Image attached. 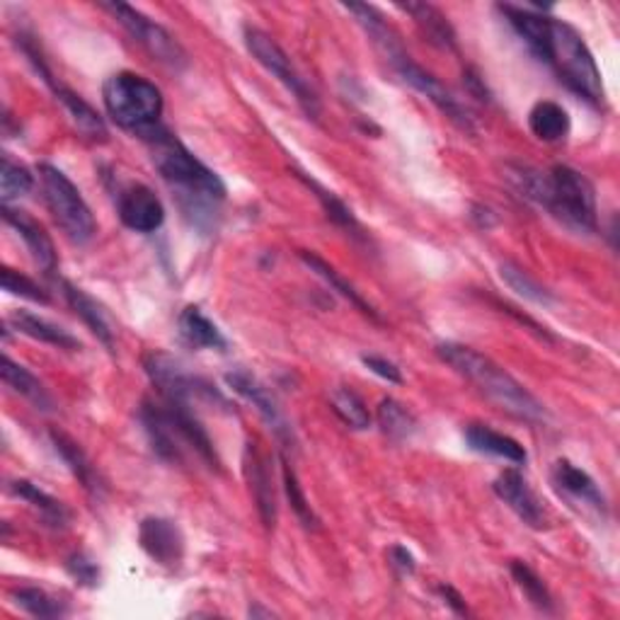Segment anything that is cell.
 <instances>
[{"label":"cell","mask_w":620,"mask_h":620,"mask_svg":"<svg viewBox=\"0 0 620 620\" xmlns=\"http://www.w3.org/2000/svg\"><path fill=\"white\" fill-rule=\"evenodd\" d=\"M548 66L557 73L569 90L585 97L591 105H603L601 71L594 61L581 34L563 20L550 18V56Z\"/></svg>","instance_id":"5"},{"label":"cell","mask_w":620,"mask_h":620,"mask_svg":"<svg viewBox=\"0 0 620 620\" xmlns=\"http://www.w3.org/2000/svg\"><path fill=\"white\" fill-rule=\"evenodd\" d=\"M437 594L443 599V603L449 606V609L456 613V616H468V606H466V599L458 594L451 585H439L437 587Z\"/></svg>","instance_id":"45"},{"label":"cell","mask_w":620,"mask_h":620,"mask_svg":"<svg viewBox=\"0 0 620 620\" xmlns=\"http://www.w3.org/2000/svg\"><path fill=\"white\" fill-rule=\"evenodd\" d=\"M250 616H271V611H263V609H250Z\"/></svg>","instance_id":"46"},{"label":"cell","mask_w":620,"mask_h":620,"mask_svg":"<svg viewBox=\"0 0 620 620\" xmlns=\"http://www.w3.org/2000/svg\"><path fill=\"white\" fill-rule=\"evenodd\" d=\"M12 603L18 606L20 611L30 613L34 618H61L68 613V606L64 601H58L52 594L36 587H22L12 591Z\"/></svg>","instance_id":"33"},{"label":"cell","mask_w":620,"mask_h":620,"mask_svg":"<svg viewBox=\"0 0 620 620\" xmlns=\"http://www.w3.org/2000/svg\"><path fill=\"white\" fill-rule=\"evenodd\" d=\"M178 328L182 340L194 346V350H216V352L228 350V340L223 338V332L218 330L216 322L202 313V308L196 306L184 308L178 318Z\"/></svg>","instance_id":"24"},{"label":"cell","mask_w":620,"mask_h":620,"mask_svg":"<svg viewBox=\"0 0 620 620\" xmlns=\"http://www.w3.org/2000/svg\"><path fill=\"white\" fill-rule=\"evenodd\" d=\"M243 40H245L247 52L253 54L257 64L263 66L267 73H271V76H275L284 85V88H287L293 95V100L299 103V107L306 111L308 119H318L320 117L318 95H316L313 88H310L308 81L301 76L299 68L293 66V61L289 58V54L284 52V49L275 40H271L267 32L250 28V24L245 28Z\"/></svg>","instance_id":"9"},{"label":"cell","mask_w":620,"mask_h":620,"mask_svg":"<svg viewBox=\"0 0 620 620\" xmlns=\"http://www.w3.org/2000/svg\"><path fill=\"white\" fill-rule=\"evenodd\" d=\"M512 577L519 585V589L524 591V597L536 606L541 611H553V597L548 587H545V581L533 573V569L526 563H512Z\"/></svg>","instance_id":"39"},{"label":"cell","mask_w":620,"mask_h":620,"mask_svg":"<svg viewBox=\"0 0 620 620\" xmlns=\"http://www.w3.org/2000/svg\"><path fill=\"white\" fill-rule=\"evenodd\" d=\"M34 188V175L22 163H15L10 156L0 160V194H3V204L20 200V196L30 194Z\"/></svg>","instance_id":"37"},{"label":"cell","mask_w":620,"mask_h":620,"mask_svg":"<svg viewBox=\"0 0 620 620\" xmlns=\"http://www.w3.org/2000/svg\"><path fill=\"white\" fill-rule=\"evenodd\" d=\"M346 12H352V15L356 18V22L362 24L364 32L368 34V40L371 44H374L378 52L386 56L388 64L393 66L395 61L407 56V52L403 49V42H400V36L395 34V30L391 28V24L383 20L381 12L376 8H371V6H344Z\"/></svg>","instance_id":"22"},{"label":"cell","mask_w":620,"mask_h":620,"mask_svg":"<svg viewBox=\"0 0 620 620\" xmlns=\"http://www.w3.org/2000/svg\"><path fill=\"white\" fill-rule=\"evenodd\" d=\"M103 103L111 121L136 136L158 127L165 107L158 85L131 71L115 73L105 81Z\"/></svg>","instance_id":"4"},{"label":"cell","mask_w":620,"mask_h":620,"mask_svg":"<svg viewBox=\"0 0 620 620\" xmlns=\"http://www.w3.org/2000/svg\"><path fill=\"white\" fill-rule=\"evenodd\" d=\"M538 206L550 211L557 221L577 233L599 231L597 194H594L591 182L575 168L555 165L550 172H545V188Z\"/></svg>","instance_id":"6"},{"label":"cell","mask_w":620,"mask_h":620,"mask_svg":"<svg viewBox=\"0 0 620 620\" xmlns=\"http://www.w3.org/2000/svg\"><path fill=\"white\" fill-rule=\"evenodd\" d=\"M296 178L303 180V182L308 184V190H313V192H316L318 202L322 204V211H325L328 218L334 223V226H340V228H344V231H350L352 235H362V226H359V221H356V216L352 214V209L346 206L338 194L325 190V188H322V184H318L316 180H310V178L306 175V172H299V175H296Z\"/></svg>","instance_id":"34"},{"label":"cell","mask_w":620,"mask_h":620,"mask_svg":"<svg viewBox=\"0 0 620 620\" xmlns=\"http://www.w3.org/2000/svg\"><path fill=\"white\" fill-rule=\"evenodd\" d=\"M52 443H54L56 453L61 456V461L68 466L73 478L81 482L83 490L90 492L93 498H103V492H105L103 478H100V473H97V468L93 466L88 453L81 449V443H76L61 431H52Z\"/></svg>","instance_id":"23"},{"label":"cell","mask_w":620,"mask_h":620,"mask_svg":"<svg viewBox=\"0 0 620 620\" xmlns=\"http://www.w3.org/2000/svg\"><path fill=\"white\" fill-rule=\"evenodd\" d=\"M437 356L446 366H451L458 376L473 383V386L492 400L500 410L510 413L524 421H545V407L524 383H519L510 371L494 364L490 356L473 350L468 344L441 342L437 344Z\"/></svg>","instance_id":"2"},{"label":"cell","mask_w":620,"mask_h":620,"mask_svg":"<svg viewBox=\"0 0 620 620\" xmlns=\"http://www.w3.org/2000/svg\"><path fill=\"white\" fill-rule=\"evenodd\" d=\"M68 575L83 587H97L100 585V565L85 553H73L66 560Z\"/></svg>","instance_id":"41"},{"label":"cell","mask_w":620,"mask_h":620,"mask_svg":"<svg viewBox=\"0 0 620 620\" xmlns=\"http://www.w3.org/2000/svg\"><path fill=\"white\" fill-rule=\"evenodd\" d=\"M463 85H466V90L473 95L478 103H492V93L488 90L485 78H482L475 68H466L463 71Z\"/></svg>","instance_id":"44"},{"label":"cell","mask_w":620,"mask_h":620,"mask_svg":"<svg viewBox=\"0 0 620 620\" xmlns=\"http://www.w3.org/2000/svg\"><path fill=\"white\" fill-rule=\"evenodd\" d=\"M376 419H378L381 431L393 441L410 439L413 434L417 431V417L395 398H383L381 400Z\"/></svg>","instance_id":"32"},{"label":"cell","mask_w":620,"mask_h":620,"mask_svg":"<svg viewBox=\"0 0 620 620\" xmlns=\"http://www.w3.org/2000/svg\"><path fill=\"white\" fill-rule=\"evenodd\" d=\"M553 485L555 490L565 494L567 500L585 506L594 514H606V498L601 494L597 480H594L587 470H581L573 461H557L553 466Z\"/></svg>","instance_id":"17"},{"label":"cell","mask_w":620,"mask_h":620,"mask_svg":"<svg viewBox=\"0 0 620 620\" xmlns=\"http://www.w3.org/2000/svg\"><path fill=\"white\" fill-rule=\"evenodd\" d=\"M36 172H40L44 204L56 221V226L66 233L71 243L88 245L95 238L97 223L81 190L54 165L42 163Z\"/></svg>","instance_id":"7"},{"label":"cell","mask_w":620,"mask_h":620,"mask_svg":"<svg viewBox=\"0 0 620 620\" xmlns=\"http://www.w3.org/2000/svg\"><path fill=\"white\" fill-rule=\"evenodd\" d=\"M388 565L400 577H410V575H415V569H417L415 555L407 550L405 545H391V548H388Z\"/></svg>","instance_id":"43"},{"label":"cell","mask_w":620,"mask_h":620,"mask_svg":"<svg viewBox=\"0 0 620 620\" xmlns=\"http://www.w3.org/2000/svg\"><path fill=\"white\" fill-rule=\"evenodd\" d=\"M500 277L502 281L510 287L512 291H516L521 299H526L531 303H538V306H550L555 299H553V293L543 287V284H538L536 279H533L526 269H521L519 265L514 263H504L500 267Z\"/></svg>","instance_id":"36"},{"label":"cell","mask_w":620,"mask_h":620,"mask_svg":"<svg viewBox=\"0 0 620 620\" xmlns=\"http://www.w3.org/2000/svg\"><path fill=\"white\" fill-rule=\"evenodd\" d=\"M117 214L136 233H156L165 223V206L158 194L141 182H131L117 192Z\"/></svg>","instance_id":"13"},{"label":"cell","mask_w":620,"mask_h":620,"mask_svg":"<svg viewBox=\"0 0 620 620\" xmlns=\"http://www.w3.org/2000/svg\"><path fill=\"white\" fill-rule=\"evenodd\" d=\"M103 10H107L109 15L131 34V40L139 42L148 54L160 61V64L175 71L188 66V52H184L182 44L163 28V24L146 18L141 10H136L127 3H103Z\"/></svg>","instance_id":"10"},{"label":"cell","mask_w":620,"mask_h":620,"mask_svg":"<svg viewBox=\"0 0 620 620\" xmlns=\"http://www.w3.org/2000/svg\"><path fill=\"white\" fill-rule=\"evenodd\" d=\"M330 407L332 413L340 417L342 425H346L350 429L364 431L371 427V413L368 407L364 405V400L350 388H334L330 393Z\"/></svg>","instance_id":"35"},{"label":"cell","mask_w":620,"mask_h":620,"mask_svg":"<svg viewBox=\"0 0 620 620\" xmlns=\"http://www.w3.org/2000/svg\"><path fill=\"white\" fill-rule=\"evenodd\" d=\"M500 12L512 24V30L519 34V40L528 46V52L536 56L541 64L548 66L550 56V18L538 8H521L504 3Z\"/></svg>","instance_id":"15"},{"label":"cell","mask_w":620,"mask_h":620,"mask_svg":"<svg viewBox=\"0 0 620 620\" xmlns=\"http://www.w3.org/2000/svg\"><path fill=\"white\" fill-rule=\"evenodd\" d=\"M10 492L20 498L22 502H28L32 510L40 514V519L44 521L46 526L52 528H66L71 524V510L68 506L52 498V494L44 492L40 485H34L30 480H15L10 485Z\"/></svg>","instance_id":"27"},{"label":"cell","mask_w":620,"mask_h":620,"mask_svg":"<svg viewBox=\"0 0 620 620\" xmlns=\"http://www.w3.org/2000/svg\"><path fill=\"white\" fill-rule=\"evenodd\" d=\"M3 221L8 223V226L15 231L24 247H28V253L32 255V259L36 265H40V269H44L46 275H54L56 271V247H54V240L49 238V233L36 223L32 216L24 214V211H18V209H10L8 204H3Z\"/></svg>","instance_id":"20"},{"label":"cell","mask_w":620,"mask_h":620,"mask_svg":"<svg viewBox=\"0 0 620 620\" xmlns=\"http://www.w3.org/2000/svg\"><path fill=\"white\" fill-rule=\"evenodd\" d=\"M243 470L247 478V485H250L255 506L259 512V519L267 528H275L277 524V492H275V480L269 473L267 458L257 451L255 443L245 446L243 456Z\"/></svg>","instance_id":"16"},{"label":"cell","mask_w":620,"mask_h":620,"mask_svg":"<svg viewBox=\"0 0 620 620\" xmlns=\"http://www.w3.org/2000/svg\"><path fill=\"white\" fill-rule=\"evenodd\" d=\"M492 490L531 528H541L545 524L543 504L538 502L536 492L531 490L526 478L521 475L519 470H514V468L504 470V473L494 480Z\"/></svg>","instance_id":"18"},{"label":"cell","mask_w":620,"mask_h":620,"mask_svg":"<svg viewBox=\"0 0 620 620\" xmlns=\"http://www.w3.org/2000/svg\"><path fill=\"white\" fill-rule=\"evenodd\" d=\"M226 383H228V388L235 393V395H240V398L245 403H250L257 415L265 419V425L275 431V437L284 443H289L293 446L296 439H293V429L289 425V419L287 415H284V410L279 407L277 398H275V393H271L263 381H259L257 376H253L250 371H245V368H235V371H228L226 374Z\"/></svg>","instance_id":"12"},{"label":"cell","mask_w":620,"mask_h":620,"mask_svg":"<svg viewBox=\"0 0 620 620\" xmlns=\"http://www.w3.org/2000/svg\"><path fill=\"white\" fill-rule=\"evenodd\" d=\"M393 68L403 78V83L410 85V88L417 90L419 95H425L427 100L441 111V115H446L456 124V127H461L468 133H475L473 111H470L461 100H458V97L449 88H446V85L437 76H434V73L417 66L415 61L410 58V54L395 61Z\"/></svg>","instance_id":"11"},{"label":"cell","mask_w":620,"mask_h":620,"mask_svg":"<svg viewBox=\"0 0 620 620\" xmlns=\"http://www.w3.org/2000/svg\"><path fill=\"white\" fill-rule=\"evenodd\" d=\"M139 543L153 563L163 567H180L184 557V536L175 521L148 516L139 526Z\"/></svg>","instance_id":"14"},{"label":"cell","mask_w":620,"mask_h":620,"mask_svg":"<svg viewBox=\"0 0 620 620\" xmlns=\"http://www.w3.org/2000/svg\"><path fill=\"white\" fill-rule=\"evenodd\" d=\"M281 480H284V490H287V498H289L293 514L299 516V521L306 528L316 531L320 526V519L316 516L313 506H310L306 492L301 488V482H299V475H296V470L291 468L287 458H281Z\"/></svg>","instance_id":"38"},{"label":"cell","mask_w":620,"mask_h":620,"mask_svg":"<svg viewBox=\"0 0 620 620\" xmlns=\"http://www.w3.org/2000/svg\"><path fill=\"white\" fill-rule=\"evenodd\" d=\"M400 10L415 20L417 30L429 44L441 49V52H456V32L439 8L429 3H405Z\"/></svg>","instance_id":"26"},{"label":"cell","mask_w":620,"mask_h":620,"mask_svg":"<svg viewBox=\"0 0 620 620\" xmlns=\"http://www.w3.org/2000/svg\"><path fill=\"white\" fill-rule=\"evenodd\" d=\"M8 325H12V330L24 334V338L58 346V350H66V352L81 350L78 338H73L68 330L56 325V322L46 320L36 313H30V310H12V313L8 316Z\"/></svg>","instance_id":"21"},{"label":"cell","mask_w":620,"mask_h":620,"mask_svg":"<svg viewBox=\"0 0 620 620\" xmlns=\"http://www.w3.org/2000/svg\"><path fill=\"white\" fill-rule=\"evenodd\" d=\"M40 78L49 85V88L54 90L56 100L61 103V107H64L68 119L73 121V127H76V129L85 136V139H90V141H95V143H105V141H107L109 131H107V127H105L103 117L97 115V111H95L88 103H85L78 93H73V90L66 88V85L56 83L52 71L42 73Z\"/></svg>","instance_id":"19"},{"label":"cell","mask_w":620,"mask_h":620,"mask_svg":"<svg viewBox=\"0 0 620 620\" xmlns=\"http://www.w3.org/2000/svg\"><path fill=\"white\" fill-rule=\"evenodd\" d=\"M139 136L151 148L153 165L175 192L184 214L200 228L209 226L214 221L218 204L226 200L223 180L160 124Z\"/></svg>","instance_id":"1"},{"label":"cell","mask_w":620,"mask_h":620,"mask_svg":"<svg viewBox=\"0 0 620 620\" xmlns=\"http://www.w3.org/2000/svg\"><path fill=\"white\" fill-rule=\"evenodd\" d=\"M139 417L156 456L163 458L165 463L182 466L188 461V456H194L200 458L206 468L218 470L221 461L216 456L214 441H211L190 405L170 400H146L141 405Z\"/></svg>","instance_id":"3"},{"label":"cell","mask_w":620,"mask_h":620,"mask_svg":"<svg viewBox=\"0 0 620 620\" xmlns=\"http://www.w3.org/2000/svg\"><path fill=\"white\" fill-rule=\"evenodd\" d=\"M61 287H64V296H66L68 306L73 308V313H76L85 322V328H88L95 334V338L107 346L109 352L115 350V330H111L109 320L105 316V310L100 308V303H97L95 299H90V296L85 293L83 289L73 287V284L64 281V284H61Z\"/></svg>","instance_id":"28"},{"label":"cell","mask_w":620,"mask_h":620,"mask_svg":"<svg viewBox=\"0 0 620 620\" xmlns=\"http://www.w3.org/2000/svg\"><path fill=\"white\" fill-rule=\"evenodd\" d=\"M466 441L473 451L502 458V461H510L514 466H524L528 458L526 449L516 439L506 437L502 431H494L485 425H470L466 429Z\"/></svg>","instance_id":"25"},{"label":"cell","mask_w":620,"mask_h":620,"mask_svg":"<svg viewBox=\"0 0 620 620\" xmlns=\"http://www.w3.org/2000/svg\"><path fill=\"white\" fill-rule=\"evenodd\" d=\"M362 364L371 371V374H376L378 378L383 381H388V383H403V374H400V368L395 366L393 362H388V359H383V356H376V354H364L362 356Z\"/></svg>","instance_id":"42"},{"label":"cell","mask_w":620,"mask_h":620,"mask_svg":"<svg viewBox=\"0 0 620 620\" xmlns=\"http://www.w3.org/2000/svg\"><path fill=\"white\" fill-rule=\"evenodd\" d=\"M528 129L538 141L560 143L569 133V115L563 105L543 100L528 111Z\"/></svg>","instance_id":"30"},{"label":"cell","mask_w":620,"mask_h":620,"mask_svg":"<svg viewBox=\"0 0 620 620\" xmlns=\"http://www.w3.org/2000/svg\"><path fill=\"white\" fill-rule=\"evenodd\" d=\"M0 281H3V289L12 296H20V299H28L34 303H49V296L44 293V289L36 287L32 279L20 275L15 269L3 267V271H0Z\"/></svg>","instance_id":"40"},{"label":"cell","mask_w":620,"mask_h":620,"mask_svg":"<svg viewBox=\"0 0 620 620\" xmlns=\"http://www.w3.org/2000/svg\"><path fill=\"white\" fill-rule=\"evenodd\" d=\"M143 371L151 378L158 393L163 395V400L180 403V405H196V403H209V405H221L231 407L228 400L211 386V383L202 376H194L188 371L180 359L163 354V352H151L143 356Z\"/></svg>","instance_id":"8"},{"label":"cell","mask_w":620,"mask_h":620,"mask_svg":"<svg viewBox=\"0 0 620 620\" xmlns=\"http://www.w3.org/2000/svg\"><path fill=\"white\" fill-rule=\"evenodd\" d=\"M0 374H3L6 386L12 393H18L20 398L30 400L36 407V410H52V407H54L52 395L46 393L44 383L36 378L32 371L20 366L18 362H12L8 354L3 356V368H0Z\"/></svg>","instance_id":"31"},{"label":"cell","mask_w":620,"mask_h":620,"mask_svg":"<svg viewBox=\"0 0 620 620\" xmlns=\"http://www.w3.org/2000/svg\"><path fill=\"white\" fill-rule=\"evenodd\" d=\"M299 257H301V263H303L310 271H313L316 277H320L322 281H325L328 287H330L334 293H340L342 299L350 301L356 310H362L364 316L374 318V320H381V318H378V310L364 299L362 291H356L354 284H352V281H346V279L340 275L338 269H334L332 265H328V263H325V259L318 257L316 253H308V250H301V253H299Z\"/></svg>","instance_id":"29"}]
</instances>
